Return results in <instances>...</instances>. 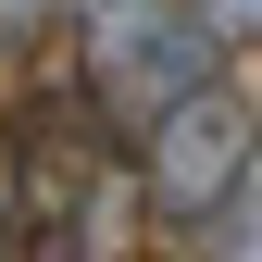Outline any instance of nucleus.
<instances>
[{
  "label": "nucleus",
  "mask_w": 262,
  "mask_h": 262,
  "mask_svg": "<svg viewBox=\"0 0 262 262\" xmlns=\"http://www.w3.org/2000/svg\"><path fill=\"white\" fill-rule=\"evenodd\" d=\"M187 13H200L212 38H250V25H262V0H187Z\"/></svg>",
  "instance_id": "obj_4"
},
{
  "label": "nucleus",
  "mask_w": 262,
  "mask_h": 262,
  "mask_svg": "<svg viewBox=\"0 0 262 262\" xmlns=\"http://www.w3.org/2000/svg\"><path fill=\"white\" fill-rule=\"evenodd\" d=\"M138 200L162 225H237L250 250V100H225L212 75L187 100H162L138 125Z\"/></svg>",
  "instance_id": "obj_2"
},
{
  "label": "nucleus",
  "mask_w": 262,
  "mask_h": 262,
  "mask_svg": "<svg viewBox=\"0 0 262 262\" xmlns=\"http://www.w3.org/2000/svg\"><path fill=\"white\" fill-rule=\"evenodd\" d=\"M88 200H100V150H88V125H75V113H25L13 150H0V237L38 225L50 250H88V225H100Z\"/></svg>",
  "instance_id": "obj_3"
},
{
  "label": "nucleus",
  "mask_w": 262,
  "mask_h": 262,
  "mask_svg": "<svg viewBox=\"0 0 262 262\" xmlns=\"http://www.w3.org/2000/svg\"><path fill=\"white\" fill-rule=\"evenodd\" d=\"M212 62H225V38L187 0H88V25H75V88L113 138H138L162 100H187Z\"/></svg>",
  "instance_id": "obj_1"
}]
</instances>
